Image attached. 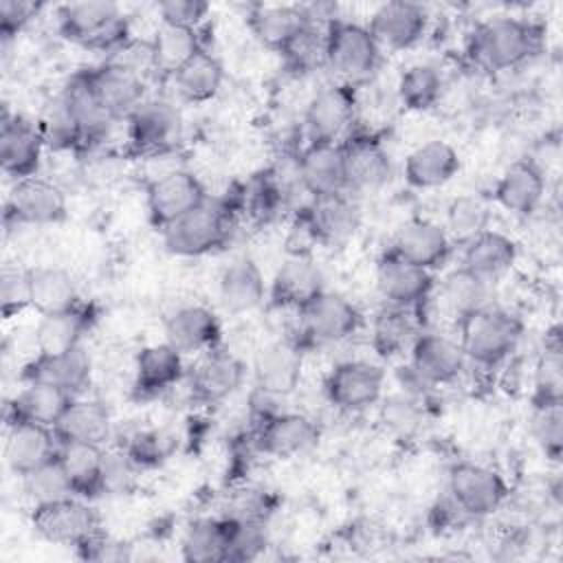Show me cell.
<instances>
[{
  "label": "cell",
  "mask_w": 563,
  "mask_h": 563,
  "mask_svg": "<svg viewBox=\"0 0 563 563\" xmlns=\"http://www.w3.org/2000/svg\"><path fill=\"white\" fill-rule=\"evenodd\" d=\"M530 433L541 453L559 462L563 453V402L556 405H532Z\"/></svg>",
  "instance_id": "f5cc1de1"
},
{
  "label": "cell",
  "mask_w": 563,
  "mask_h": 563,
  "mask_svg": "<svg viewBox=\"0 0 563 563\" xmlns=\"http://www.w3.org/2000/svg\"><path fill=\"white\" fill-rule=\"evenodd\" d=\"M548 189V174L537 158H519L510 163L493 187L495 202L515 216H532Z\"/></svg>",
  "instance_id": "484cf974"
},
{
  "label": "cell",
  "mask_w": 563,
  "mask_h": 563,
  "mask_svg": "<svg viewBox=\"0 0 563 563\" xmlns=\"http://www.w3.org/2000/svg\"><path fill=\"white\" fill-rule=\"evenodd\" d=\"M321 429L306 413L279 411L257 424H253L251 446L260 455L268 457H295L310 451L319 442Z\"/></svg>",
  "instance_id": "2e32d148"
},
{
  "label": "cell",
  "mask_w": 563,
  "mask_h": 563,
  "mask_svg": "<svg viewBox=\"0 0 563 563\" xmlns=\"http://www.w3.org/2000/svg\"><path fill=\"white\" fill-rule=\"evenodd\" d=\"M229 552V519L202 517L187 526L180 554L189 563H222Z\"/></svg>",
  "instance_id": "bcb514c9"
},
{
  "label": "cell",
  "mask_w": 563,
  "mask_h": 563,
  "mask_svg": "<svg viewBox=\"0 0 563 563\" xmlns=\"http://www.w3.org/2000/svg\"><path fill=\"white\" fill-rule=\"evenodd\" d=\"M59 438L53 427L37 422H9L4 440V462L18 477L29 475L51 462L59 451Z\"/></svg>",
  "instance_id": "f1b7e54d"
},
{
  "label": "cell",
  "mask_w": 563,
  "mask_h": 563,
  "mask_svg": "<svg viewBox=\"0 0 563 563\" xmlns=\"http://www.w3.org/2000/svg\"><path fill=\"white\" fill-rule=\"evenodd\" d=\"M488 290H490L488 282H484V279L475 277L473 273L464 271L462 266H457L440 284H435L431 299H435L438 308L446 317H451L453 323L457 325L466 314L490 303Z\"/></svg>",
  "instance_id": "f35d334b"
},
{
  "label": "cell",
  "mask_w": 563,
  "mask_h": 563,
  "mask_svg": "<svg viewBox=\"0 0 563 563\" xmlns=\"http://www.w3.org/2000/svg\"><path fill=\"white\" fill-rule=\"evenodd\" d=\"M233 231V211L229 205L207 200L180 220L161 229L163 244L178 257H202L220 251Z\"/></svg>",
  "instance_id": "5b68a950"
},
{
  "label": "cell",
  "mask_w": 563,
  "mask_h": 563,
  "mask_svg": "<svg viewBox=\"0 0 563 563\" xmlns=\"http://www.w3.org/2000/svg\"><path fill=\"white\" fill-rule=\"evenodd\" d=\"M141 468L132 462L125 449L103 453V495H123L134 488Z\"/></svg>",
  "instance_id": "91938a15"
},
{
  "label": "cell",
  "mask_w": 563,
  "mask_h": 563,
  "mask_svg": "<svg viewBox=\"0 0 563 563\" xmlns=\"http://www.w3.org/2000/svg\"><path fill=\"white\" fill-rule=\"evenodd\" d=\"M380 44L367 24L332 18L325 24V68H330L343 84L358 86L367 81L380 64Z\"/></svg>",
  "instance_id": "277c9868"
},
{
  "label": "cell",
  "mask_w": 563,
  "mask_h": 563,
  "mask_svg": "<svg viewBox=\"0 0 563 563\" xmlns=\"http://www.w3.org/2000/svg\"><path fill=\"white\" fill-rule=\"evenodd\" d=\"M323 290V273L314 260L303 255H288L271 279L268 301L275 308H290L299 312Z\"/></svg>",
  "instance_id": "f546056e"
},
{
  "label": "cell",
  "mask_w": 563,
  "mask_h": 563,
  "mask_svg": "<svg viewBox=\"0 0 563 563\" xmlns=\"http://www.w3.org/2000/svg\"><path fill=\"white\" fill-rule=\"evenodd\" d=\"M40 11L37 2L0 0V35L4 42L13 40Z\"/></svg>",
  "instance_id": "be15d7a7"
},
{
  "label": "cell",
  "mask_w": 563,
  "mask_h": 563,
  "mask_svg": "<svg viewBox=\"0 0 563 563\" xmlns=\"http://www.w3.org/2000/svg\"><path fill=\"white\" fill-rule=\"evenodd\" d=\"M462 169L457 150L440 139L413 147L402 165L405 183L413 189H435L451 183Z\"/></svg>",
  "instance_id": "4dcf8cb0"
},
{
  "label": "cell",
  "mask_w": 563,
  "mask_h": 563,
  "mask_svg": "<svg viewBox=\"0 0 563 563\" xmlns=\"http://www.w3.org/2000/svg\"><path fill=\"white\" fill-rule=\"evenodd\" d=\"M95 319L97 312L86 301L68 310L40 317L33 332L35 354H62L84 345V336L90 332Z\"/></svg>",
  "instance_id": "836d02e7"
},
{
  "label": "cell",
  "mask_w": 563,
  "mask_h": 563,
  "mask_svg": "<svg viewBox=\"0 0 563 563\" xmlns=\"http://www.w3.org/2000/svg\"><path fill=\"white\" fill-rule=\"evenodd\" d=\"M286 68L295 75H308L325 66V24L310 22L279 53Z\"/></svg>",
  "instance_id": "681fc988"
},
{
  "label": "cell",
  "mask_w": 563,
  "mask_h": 563,
  "mask_svg": "<svg viewBox=\"0 0 563 563\" xmlns=\"http://www.w3.org/2000/svg\"><path fill=\"white\" fill-rule=\"evenodd\" d=\"M218 297L227 312L244 314L268 299V286L262 268L249 255L235 257L218 279Z\"/></svg>",
  "instance_id": "e575fe53"
},
{
  "label": "cell",
  "mask_w": 563,
  "mask_h": 563,
  "mask_svg": "<svg viewBox=\"0 0 563 563\" xmlns=\"http://www.w3.org/2000/svg\"><path fill=\"white\" fill-rule=\"evenodd\" d=\"M488 207L477 196H460L446 209V233L453 244H464L479 231L488 229Z\"/></svg>",
  "instance_id": "f907efd6"
},
{
  "label": "cell",
  "mask_w": 563,
  "mask_h": 563,
  "mask_svg": "<svg viewBox=\"0 0 563 563\" xmlns=\"http://www.w3.org/2000/svg\"><path fill=\"white\" fill-rule=\"evenodd\" d=\"M128 143L134 154L161 156L176 147L183 132L180 110L158 97H145L125 119Z\"/></svg>",
  "instance_id": "30bf717a"
},
{
  "label": "cell",
  "mask_w": 563,
  "mask_h": 563,
  "mask_svg": "<svg viewBox=\"0 0 563 563\" xmlns=\"http://www.w3.org/2000/svg\"><path fill=\"white\" fill-rule=\"evenodd\" d=\"M321 246H336L343 244L347 238L354 235L361 213L356 202L352 200L350 191L312 198L310 205L303 207Z\"/></svg>",
  "instance_id": "8d00e7d4"
},
{
  "label": "cell",
  "mask_w": 563,
  "mask_h": 563,
  "mask_svg": "<svg viewBox=\"0 0 563 563\" xmlns=\"http://www.w3.org/2000/svg\"><path fill=\"white\" fill-rule=\"evenodd\" d=\"M29 286H31V308L40 317L62 312L81 303L77 282L64 268H57V266L29 268Z\"/></svg>",
  "instance_id": "ee69618b"
},
{
  "label": "cell",
  "mask_w": 563,
  "mask_h": 563,
  "mask_svg": "<svg viewBox=\"0 0 563 563\" xmlns=\"http://www.w3.org/2000/svg\"><path fill=\"white\" fill-rule=\"evenodd\" d=\"M172 79L183 101L207 103L220 92L224 84V66L209 48H202L191 59H187L172 75Z\"/></svg>",
  "instance_id": "b9f144b4"
},
{
  "label": "cell",
  "mask_w": 563,
  "mask_h": 563,
  "mask_svg": "<svg viewBox=\"0 0 563 563\" xmlns=\"http://www.w3.org/2000/svg\"><path fill=\"white\" fill-rule=\"evenodd\" d=\"M367 29L372 31L380 48L407 51L427 35L429 11L420 2H385L372 13Z\"/></svg>",
  "instance_id": "d4e9b609"
},
{
  "label": "cell",
  "mask_w": 563,
  "mask_h": 563,
  "mask_svg": "<svg viewBox=\"0 0 563 563\" xmlns=\"http://www.w3.org/2000/svg\"><path fill=\"white\" fill-rule=\"evenodd\" d=\"M376 286L389 306L420 310L435 290V273L420 268L387 249L376 262Z\"/></svg>",
  "instance_id": "e0dca14e"
},
{
  "label": "cell",
  "mask_w": 563,
  "mask_h": 563,
  "mask_svg": "<svg viewBox=\"0 0 563 563\" xmlns=\"http://www.w3.org/2000/svg\"><path fill=\"white\" fill-rule=\"evenodd\" d=\"M303 341L341 343L363 328V312L354 301L339 292L323 290L299 312Z\"/></svg>",
  "instance_id": "4fadbf2b"
},
{
  "label": "cell",
  "mask_w": 563,
  "mask_h": 563,
  "mask_svg": "<svg viewBox=\"0 0 563 563\" xmlns=\"http://www.w3.org/2000/svg\"><path fill=\"white\" fill-rule=\"evenodd\" d=\"M22 484H24V493L33 499V504L75 497V493L70 488V482H68L57 455L51 462L42 464L40 468L31 471L29 475H24Z\"/></svg>",
  "instance_id": "db71d44e"
},
{
  "label": "cell",
  "mask_w": 563,
  "mask_h": 563,
  "mask_svg": "<svg viewBox=\"0 0 563 563\" xmlns=\"http://www.w3.org/2000/svg\"><path fill=\"white\" fill-rule=\"evenodd\" d=\"M165 341L183 354H202L222 345L220 317L200 303L176 308L165 319Z\"/></svg>",
  "instance_id": "83f0119b"
},
{
  "label": "cell",
  "mask_w": 563,
  "mask_h": 563,
  "mask_svg": "<svg viewBox=\"0 0 563 563\" xmlns=\"http://www.w3.org/2000/svg\"><path fill=\"white\" fill-rule=\"evenodd\" d=\"M303 372V345L297 339H277L262 345L253 358L255 387L290 396L301 380Z\"/></svg>",
  "instance_id": "cb8c5ba5"
},
{
  "label": "cell",
  "mask_w": 563,
  "mask_h": 563,
  "mask_svg": "<svg viewBox=\"0 0 563 563\" xmlns=\"http://www.w3.org/2000/svg\"><path fill=\"white\" fill-rule=\"evenodd\" d=\"M271 512H273L271 493L255 486H244L233 490L227 497L222 517L235 519V521H268Z\"/></svg>",
  "instance_id": "6f0895ef"
},
{
  "label": "cell",
  "mask_w": 563,
  "mask_h": 563,
  "mask_svg": "<svg viewBox=\"0 0 563 563\" xmlns=\"http://www.w3.org/2000/svg\"><path fill=\"white\" fill-rule=\"evenodd\" d=\"M103 453L101 444L62 442L57 460L70 482L75 497L95 499L103 495Z\"/></svg>",
  "instance_id": "74e56055"
},
{
  "label": "cell",
  "mask_w": 563,
  "mask_h": 563,
  "mask_svg": "<svg viewBox=\"0 0 563 563\" xmlns=\"http://www.w3.org/2000/svg\"><path fill=\"white\" fill-rule=\"evenodd\" d=\"M31 308L29 268L4 266L0 275V310L4 319H13Z\"/></svg>",
  "instance_id": "680465c9"
},
{
  "label": "cell",
  "mask_w": 563,
  "mask_h": 563,
  "mask_svg": "<svg viewBox=\"0 0 563 563\" xmlns=\"http://www.w3.org/2000/svg\"><path fill=\"white\" fill-rule=\"evenodd\" d=\"M543 29L523 18L499 15L479 22L468 37V57L493 73L510 70L541 51Z\"/></svg>",
  "instance_id": "6da1fadb"
},
{
  "label": "cell",
  "mask_w": 563,
  "mask_h": 563,
  "mask_svg": "<svg viewBox=\"0 0 563 563\" xmlns=\"http://www.w3.org/2000/svg\"><path fill=\"white\" fill-rule=\"evenodd\" d=\"M29 519L37 537L57 545H70L75 550L101 532L99 512L81 497L33 504Z\"/></svg>",
  "instance_id": "8992f818"
},
{
  "label": "cell",
  "mask_w": 563,
  "mask_h": 563,
  "mask_svg": "<svg viewBox=\"0 0 563 563\" xmlns=\"http://www.w3.org/2000/svg\"><path fill=\"white\" fill-rule=\"evenodd\" d=\"M356 86L334 81L323 86L306 108L308 141H343L356 125Z\"/></svg>",
  "instance_id": "8fae6325"
},
{
  "label": "cell",
  "mask_w": 563,
  "mask_h": 563,
  "mask_svg": "<svg viewBox=\"0 0 563 563\" xmlns=\"http://www.w3.org/2000/svg\"><path fill=\"white\" fill-rule=\"evenodd\" d=\"M88 88L101 101V106L119 121L145 99V81L141 73L119 59H108L79 70Z\"/></svg>",
  "instance_id": "9a60e30c"
},
{
  "label": "cell",
  "mask_w": 563,
  "mask_h": 563,
  "mask_svg": "<svg viewBox=\"0 0 563 563\" xmlns=\"http://www.w3.org/2000/svg\"><path fill=\"white\" fill-rule=\"evenodd\" d=\"M68 108V112L73 114L77 130L81 134V143L84 147L99 143L110 125L117 121L103 106L101 101L95 97V92L88 88L86 79L81 77V73H75L70 77V81L66 84V88L59 95Z\"/></svg>",
  "instance_id": "60d3db41"
},
{
  "label": "cell",
  "mask_w": 563,
  "mask_h": 563,
  "mask_svg": "<svg viewBox=\"0 0 563 563\" xmlns=\"http://www.w3.org/2000/svg\"><path fill=\"white\" fill-rule=\"evenodd\" d=\"M455 328L468 363L484 369H495L506 363L517 352L523 336L521 319L493 303L466 314Z\"/></svg>",
  "instance_id": "7a4b0ae2"
},
{
  "label": "cell",
  "mask_w": 563,
  "mask_h": 563,
  "mask_svg": "<svg viewBox=\"0 0 563 563\" xmlns=\"http://www.w3.org/2000/svg\"><path fill=\"white\" fill-rule=\"evenodd\" d=\"M532 405L563 402V345L561 328L554 325L545 334V345L534 363L532 378Z\"/></svg>",
  "instance_id": "7dc6e473"
},
{
  "label": "cell",
  "mask_w": 563,
  "mask_h": 563,
  "mask_svg": "<svg viewBox=\"0 0 563 563\" xmlns=\"http://www.w3.org/2000/svg\"><path fill=\"white\" fill-rule=\"evenodd\" d=\"M444 90L442 73L427 62L407 66L396 84L398 101L405 110L411 112H427L438 106Z\"/></svg>",
  "instance_id": "c3c4849f"
},
{
  "label": "cell",
  "mask_w": 563,
  "mask_h": 563,
  "mask_svg": "<svg viewBox=\"0 0 563 563\" xmlns=\"http://www.w3.org/2000/svg\"><path fill=\"white\" fill-rule=\"evenodd\" d=\"M209 200L202 180L183 167L165 169L145 185V209L150 222L161 231Z\"/></svg>",
  "instance_id": "52a82bcc"
},
{
  "label": "cell",
  "mask_w": 563,
  "mask_h": 563,
  "mask_svg": "<svg viewBox=\"0 0 563 563\" xmlns=\"http://www.w3.org/2000/svg\"><path fill=\"white\" fill-rule=\"evenodd\" d=\"M211 7L202 0H165L156 4V13L161 24L174 26H191L200 29L209 15Z\"/></svg>",
  "instance_id": "6125c7cd"
},
{
  "label": "cell",
  "mask_w": 563,
  "mask_h": 563,
  "mask_svg": "<svg viewBox=\"0 0 563 563\" xmlns=\"http://www.w3.org/2000/svg\"><path fill=\"white\" fill-rule=\"evenodd\" d=\"M310 22L308 7L303 4H251L246 13V24L255 40L266 48L282 53L297 33H301Z\"/></svg>",
  "instance_id": "1f68e13d"
},
{
  "label": "cell",
  "mask_w": 563,
  "mask_h": 563,
  "mask_svg": "<svg viewBox=\"0 0 563 563\" xmlns=\"http://www.w3.org/2000/svg\"><path fill=\"white\" fill-rule=\"evenodd\" d=\"M187 376L185 354L172 343H152L134 356L132 391L136 398H156L174 389Z\"/></svg>",
  "instance_id": "4316f807"
},
{
  "label": "cell",
  "mask_w": 563,
  "mask_h": 563,
  "mask_svg": "<svg viewBox=\"0 0 563 563\" xmlns=\"http://www.w3.org/2000/svg\"><path fill=\"white\" fill-rule=\"evenodd\" d=\"M178 446V438L169 429H143L130 435L125 453L139 468H154L169 460Z\"/></svg>",
  "instance_id": "816d5d0a"
},
{
  "label": "cell",
  "mask_w": 563,
  "mask_h": 563,
  "mask_svg": "<svg viewBox=\"0 0 563 563\" xmlns=\"http://www.w3.org/2000/svg\"><path fill=\"white\" fill-rule=\"evenodd\" d=\"M53 429L59 442H86L103 446L112 433V418L103 402L77 396Z\"/></svg>",
  "instance_id": "ab89813d"
},
{
  "label": "cell",
  "mask_w": 563,
  "mask_h": 563,
  "mask_svg": "<svg viewBox=\"0 0 563 563\" xmlns=\"http://www.w3.org/2000/svg\"><path fill=\"white\" fill-rule=\"evenodd\" d=\"M57 31L64 40L99 53H114L130 42V20L110 0L62 4L57 9Z\"/></svg>",
  "instance_id": "3957f363"
},
{
  "label": "cell",
  "mask_w": 563,
  "mask_h": 563,
  "mask_svg": "<svg viewBox=\"0 0 563 563\" xmlns=\"http://www.w3.org/2000/svg\"><path fill=\"white\" fill-rule=\"evenodd\" d=\"M244 376V363L222 345L202 352L189 372L191 398L202 405L222 402L242 387Z\"/></svg>",
  "instance_id": "44dd1931"
},
{
  "label": "cell",
  "mask_w": 563,
  "mask_h": 563,
  "mask_svg": "<svg viewBox=\"0 0 563 563\" xmlns=\"http://www.w3.org/2000/svg\"><path fill=\"white\" fill-rule=\"evenodd\" d=\"M446 495L468 519H482L504 506L510 488L497 468L479 462H457L449 471Z\"/></svg>",
  "instance_id": "ba28073f"
},
{
  "label": "cell",
  "mask_w": 563,
  "mask_h": 563,
  "mask_svg": "<svg viewBox=\"0 0 563 563\" xmlns=\"http://www.w3.org/2000/svg\"><path fill=\"white\" fill-rule=\"evenodd\" d=\"M22 383H46L81 396L92 380V358L84 345L62 354H35L22 365Z\"/></svg>",
  "instance_id": "603a6c76"
},
{
  "label": "cell",
  "mask_w": 563,
  "mask_h": 563,
  "mask_svg": "<svg viewBox=\"0 0 563 563\" xmlns=\"http://www.w3.org/2000/svg\"><path fill=\"white\" fill-rule=\"evenodd\" d=\"M341 147L350 191H374L391 178V158L380 134L354 128Z\"/></svg>",
  "instance_id": "ac0fdd59"
},
{
  "label": "cell",
  "mask_w": 563,
  "mask_h": 563,
  "mask_svg": "<svg viewBox=\"0 0 563 563\" xmlns=\"http://www.w3.org/2000/svg\"><path fill=\"white\" fill-rule=\"evenodd\" d=\"M385 372L380 365L347 358L336 363L323 378V394L332 407L345 413H358L380 402Z\"/></svg>",
  "instance_id": "9c48e42d"
},
{
  "label": "cell",
  "mask_w": 563,
  "mask_h": 563,
  "mask_svg": "<svg viewBox=\"0 0 563 563\" xmlns=\"http://www.w3.org/2000/svg\"><path fill=\"white\" fill-rule=\"evenodd\" d=\"M68 216V200L62 187L42 176L15 180L4 205L7 222L15 224H57Z\"/></svg>",
  "instance_id": "5bb4252c"
},
{
  "label": "cell",
  "mask_w": 563,
  "mask_h": 563,
  "mask_svg": "<svg viewBox=\"0 0 563 563\" xmlns=\"http://www.w3.org/2000/svg\"><path fill=\"white\" fill-rule=\"evenodd\" d=\"M44 136L37 123H31L22 114L2 112L0 121V167L13 183L37 176L44 154Z\"/></svg>",
  "instance_id": "d6986e66"
},
{
  "label": "cell",
  "mask_w": 563,
  "mask_h": 563,
  "mask_svg": "<svg viewBox=\"0 0 563 563\" xmlns=\"http://www.w3.org/2000/svg\"><path fill=\"white\" fill-rule=\"evenodd\" d=\"M453 246L455 244L449 238L444 224H438L429 218H411L400 224L389 244V251L420 268L435 273L451 260Z\"/></svg>",
  "instance_id": "7402d4cb"
},
{
  "label": "cell",
  "mask_w": 563,
  "mask_h": 563,
  "mask_svg": "<svg viewBox=\"0 0 563 563\" xmlns=\"http://www.w3.org/2000/svg\"><path fill=\"white\" fill-rule=\"evenodd\" d=\"M37 125H40V132L44 136V143L55 147V150H79V147H84L77 123H75L73 114L68 112L62 97H57L48 106L42 123H37Z\"/></svg>",
  "instance_id": "11a10c76"
},
{
  "label": "cell",
  "mask_w": 563,
  "mask_h": 563,
  "mask_svg": "<svg viewBox=\"0 0 563 563\" xmlns=\"http://www.w3.org/2000/svg\"><path fill=\"white\" fill-rule=\"evenodd\" d=\"M268 545L266 521H235L229 519V552L227 561L242 563L257 559Z\"/></svg>",
  "instance_id": "9f6ffc18"
},
{
  "label": "cell",
  "mask_w": 563,
  "mask_h": 563,
  "mask_svg": "<svg viewBox=\"0 0 563 563\" xmlns=\"http://www.w3.org/2000/svg\"><path fill=\"white\" fill-rule=\"evenodd\" d=\"M420 402L411 394H400L383 400V420L389 424L394 431L407 435L416 431L422 422V409L418 407Z\"/></svg>",
  "instance_id": "94428289"
},
{
  "label": "cell",
  "mask_w": 563,
  "mask_h": 563,
  "mask_svg": "<svg viewBox=\"0 0 563 563\" xmlns=\"http://www.w3.org/2000/svg\"><path fill=\"white\" fill-rule=\"evenodd\" d=\"M420 310L389 306L383 308L372 325V347L378 356L391 358L409 352L413 339L422 332Z\"/></svg>",
  "instance_id": "7bdbcfd3"
},
{
  "label": "cell",
  "mask_w": 563,
  "mask_h": 563,
  "mask_svg": "<svg viewBox=\"0 0 563 563\" xmlns=\"http://www.w3.org/2000/svg\"><path fill=\"white\" fill-rule=\"evenodd\" d=\"M517 255L519 246L510 235L495 229H484L462 244L460 266L493 284L515 266Z\"/></svg>",
  "instance_id": "d6a6232c"
},
{
  "label": "cell",
  "mask_w": 563,
  "mask_h": 563,
  "mask_svg": "<svg viewBox=\"0 0 563 563\" xmlns=\"http://www.w3.org/2000/svg\"><path fill=\"white\" fill-rule=\"evenodd\" d=\"M297 178L310 198L350 191L341 141H308L297 154Z\"/></svg>",
  "instance_id": "ffe728a7"
},
{
  "label": "cell",
  "mask_w": 563,
  "mask_h": 563,
  "mask_svg": "<svg viewBox=\"0 0 563 563\" xmlns=\"http://www.w3.org/2000/svg\"><path fill=\"white\" fill-rule=\"evenodd\" d=\"M409 367L427 387L453 385L468 365L457 339L435 330H422L409 347Z\"/></svg>",
  "instance_id": "7c38bea8"
},
{
  "label": "cell",
  "mask_w": 563,
  "mask_h": 563,
  "mask_svg": "<svg viewBox=\"0 0 563 563\" xmlns=\"http://www.w3.org/2000/svg\"><path fill=\"white\" fill-rule=\"evenodd\" d=\"M202 48H207L202 26L191 29L161 24L150 42V64L163 75H174L187 59H191Z\"/></svg>",
  "instance_id": "f6af8a7d"
},
{
  "label": "cell",
  "mask_w": 563,
  "mask_h": 563,
  "mask_svg": "<svg viewBox=\"0 0 563 563\" xmlns=\"http://www.w3.org/2000/svg\"><path fill=\"white\" fill-rule=\"evenodd\" d=\"M75 398L77 396L46 383H24V387L7 402L4 422L22 420L55 427Z\"/></svg>",
  "instance_id": "d590c367"
}]
</instances>
